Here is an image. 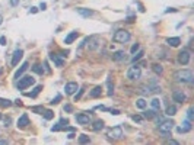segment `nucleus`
Segmentation results:
<instances>
[{
	"label": "nucleus",
	"mask_w": 194,
	"mask_h": 145,
	"mask_svg": "<svg viewBox=\"0 0 194 145\" xmlns=\"http://www.w3.org/2000/svg\"><path fill=\"white\" fill-rule=\"evenodd\" d=\"M174 78L180 83H193L194 74L191 70H180L174 74Z\"/></svg>",
	"instance_id": "obj_1"
},
{
	"label": "nucleus",
	"mask_w": 194,
	"mask_h": 145,
	"mask_svg": "<svg viewBox=\"0 0 194 145\" xmlns=\"http://www.w3.org/2000/svg\"><path fill=\"white\" fill-rule=\"evenodd\" d=\"M113 39L116 42H118V44H126V42H128L131 39V35H130V32H127L124 29H120V31H117L116 34H114Z\"/></svg>",
	"instance_id": "obj_2"
},
{
	"label": "nucleus",
	"mask_w": 194,
	"mask_h": 145,
	"mask_svg": "<svg viewBox=\"0 0 194 145\" xmlns=\"http://www.w3.org/2000/svg\"><path fill=\"white\" fill-rule=\"evenodd\" d=\"M174 120H162L159 125H158V128H159V132L160 134H163V135H169L171 134V131L174 129Z\"/></svg>",
	"instance_id": "obj_3"
},
{
	"label": "nucleus",
	"mask_w": 194,
	"mask_h": 145,
	"mask_svg": "<svg viewBox=\"0 0 194 145\" xmlns=\"http://www.w3.org/2000/svg\"><path fill=\"white\" fill-rule=\"evenodd\" d=\"M34 83H35V78H34L32 75H25V77H22V78L19 80V83H18V89H19V90H25L26 87L32 86Z\"/></svg>",
	"instance_id": "obj_4"
},
{
	"label": "nucleus",
	"mask_w": 194,
	"mask_h": 145,
	"mask_svg": "<svg viewBox=\"0 0 194 145\" xmlns=\"http://www.w3.org/2000/svg\"><path fill=\"white\" fill-rule=\"evenodd\" d=\"M140 77H142V70H140L139 65H133V67L128 68L127 78H130V80H139Z\"/></svg>",
	"instance_id": "obj_5"
},
{
	"label": "nucleus",
	"mask_w": 194,
	"mask_h": 145,
	"mask_svg": "<svg viewBox=\"0 0 194 145\" xmlns=\"http://www.w3.org/2000/svg\"><path fill=\"white\" fill-rule=\"evenodd\" d=\"M190 58H191V55H190V52H188L187 49H183V51L178 54V63L183 64V65H187V64L190 63Z\"/></svg>",
	"instance_id": "obj_6"
},
{
	"label": "nucleus",
	"mask_w": 194,
	"mask_h": 145,
	"mask_svg": "<svg viewBox=\"0 0 194 145\" xmlns=\"http://www.w3.org/2000/svg\"><path fill=\"white\" fill-rule=\"evenodd\" d=\"M108 137H110V138H116V139L123 138V129H121L120 126H116V128L110 129V132H108Z\"/></svg>",
	"instance_id": "obj_7"
},
{
	"label": "nucleus",
	"mask_w": 194,
	"mask_h": 145,
	"mask_svg": "<svg viewBox=\"0 0 194 145\" xmlns=\"http://www.w3.org/2000/svg\"><path fill=\"white\" fill-rule=\"evenodd\" d=\"M22 57H24V51H22V49H16V51L13 52V57H12V65H13V67L18 65L19 61L22 60Z\"/></svg>",
	"instance_id": "obj_8"
},
{
	"label": "nucleus",
	"mask_w": 194,
	"mask_h": 145,
	"mask_svg": "<svg viewBox=\"0 0 194 145\" xmlns=\"http://www.w3.org/2000/svg\"><path fill=\"white\" fill-rule=\"evenodd\" d=\"M78 83H75V81H72V83H67L66 86H64V92H66V94H73V93H76L78 92Z\"/></svg>",
	"instance_id": "obj_9"
},
{
	"label": "nucleus",
	"mask_w": 194,
	"mask_h": 145,
	"mask_svg": "<svg viewBox=\"0 0 194 145\" xmlns=\"http://www.w3.org/2000/svg\"><path fill=\"white\" fill-rule=\"evenodd\" d=\"M172 99H174L175 102H178V103H184V102H185V99H187V96H185L183 92L175 90V92L172 93Z\"/></svg>",
	"instance_id": "obj_10"
},
{
	"label": "nucleus",
	"mask_w": 194,
	"mask_h": 145,
	"mask_svg": "<svg viewBox=\"0 0 194 145\" xmlns=\"http://www.w3.org/2000/svg\"><path fill=\"white\" fill-rule=\"evenodd\" d=\"M67 125H69V120L63 118V119H60V120H58V123H57L56 126H53V129H51V131H53V132H57V131L66 129V128H67Z\"/></svg>",
	"instance_id": "obj_11"
},
{
	"label": "nucleus",
	"mask_w": 194,
	"mask_h": 145,
	"mask_svg": "<svg viewBox=\"0 0 194 145\" xmlns=\"http://www.w3.org/2000/svg\"><path fill=\"white\" fill-rule=\"evenodd\" d=\"M29 125V119H28V115L26 113H24L19 119H18V128H21V129H24V128H26Z\"/></svg>",
	"instance_id": "obj_12"
},
{
	"label": "nucleus",
	"mask_w": 194,
	"mask_h": 145,
	"mask_svg": "<svg viewBox=\"0 0 194 145\" xmlns=\"http://www.w3.org/2000/svg\"><path fill=\"white\" fill-rule=\"evenodd\" d=\"M76 120L80 125H88L91 122V116L86 113H79V115H76Z\"/></svg>",
	"instance_id": "obj_13"
},
{
	"label": "nucleus",
	"mask_w": 194,
	"mask_h": 145,
	"mask_svg": "<svg viewBox=\"0 0 194 145\" xmlns=\"http://www.w3.org/2000/svg\"><path fill=\"white\" fill-rule=\"evenodd\" d=\"M191 128H193V126H191V122H190V120H185V122L183 123V126H178V128H177V131H178L180 134H185V132H190Z\"/></svg>",
	"instance_id": "obj_14"
},
{
	"label": "nucleus",
	"mask_w": 194,
	"mask_h": 145,
	"mask_svg": "<svg viewBox=\"0 0 194 145\" xmlns=\"http://www.w3.org/2000/svg\"><path fill=\"white\" fill-rule=\"evenodd\" d=\"M50 60H51L57 67H63V65H64V61H63L61 58H58V55H56V54H53V52L50 54Z\"/></svg>",
	"instance_id": "obj_15"
},
{
	"label": "nucleus",
	"mask_w": 194,
	"mask_h": 145,
	"mask_svg": "<svg viewBox=\"0 0 194 145\" xmlns=\"http://www.w3.org/2000/svg\"><path fill=\"white\" fill-rule=\"evenodd\" d=\"M28 67H29V63H28V61H25V63L22 64V67H21V68H19L18 71L15 72V78H19V77H21V75H22L24 72L28 70Z\"/></svg>",
	"instance_id": "obj_16"
},
{
	"label": "nucleus",
	"mask_w": 194,
	"mask_h": 145,
	"mask_svg": "<svg viewBox=\"0 0 194 145\" xmlns=\"http://www.w3.org/2000/svg\"><path fill=\"white\" fill-rule=\"evenodd\" d=\"M101 94H102V87H101V86H96V87H95L93 90H91V93H89V96L93 97V99H95V97H99Z\"/></svg>",
	"instance_id": "obj_17"
},
{
	"label": "nucleus",
	"mask_w": 194,
	"mask_h": 145,
	"mask_svg": "<svg viewBox=\"0 0 194 145\" xmlns=\"http://www.w3.org/2000/svg\"><path fill=\"white\" fill-rule=\"evenodd\" d=\"M79 36V32H76V31H73V32H70L69 35L66 36V39H64V44H72L76 38Z\"/></svg>",
	"instance_id": "obj_18"
},
{
	"label": "nucleus",
	"mask_w": 194,
	"mask_h": 145,
	"mask_svg": "<svg viewBox=\"0 0 194 145\" xmlns=\"http://www.w3.org/2000/svg\"><path fill=\"white\" fill-rule=\"evenodd\" d=\"M113 60H114V61H118V63H120V61H124V60H126V52H124V51H117L116 54L113 55Z\"/></svg>",
	"instance_id": "obj_19"
},
{
	"label": "nucleus",
	"mask_w": 194,
	"mask_h": 145,
	"mask_svg": "<svg viewBox=\"0 0 194 145\" xmlns=\"http://www.w3.org/2000/svg\"><path fill=\"white\" fill-rule=\"evenodd\" d=\"M78 13H79V15H82L83 18H89V16H92V15H93V12H92V10H89V9H83V7H79Z\"/></svg>",
	"instance_id": "obj_20"
},
{
	"label": "nucleus",
	"mask_w": 194,
	"mask_h": 145,
	"mask_svg": "<svg viewBox=\"0 0 194 145\" xmlns=\"http://www.w3.org/2000/svg\"><path fill=\"white\" fill-rule=\"evenodd\" d=\"M166 44H168L169 46H178V45L181 44V39H180V38H168V39H166Z\"/></svg>",
	"instance_id": "obj_21"
},
{
	"label": "nucleus",
	"mask_w": 194,
	"mask_h": 145,
	"mask_svg": "<svg viewBox=\"0 0 194 145\" xmlns=\"http://www.w3.org/2000/svg\"><path fill=\"white\" fill-rule=\"evenodd\" d=\"M41 90H42V86H37V87L34 89V92H32V93H26V96H28V97H37Z\"/></svg>",
	"instance_id": "obj_22"
},
{
	"label": "nucleus",
	"mask_w": 194,
	"mask_h": 145,
	"mask_svg": "<svg viewBox=\"0 0 194 145\" xmlns=\"http://www.w3.org/2000/svg\"><path fill=\"white\" fill-rule=\"evenodd\" d=\"M150 106H152V109L153 110H159L160 109V102H159V99H152V102H150Z\"/></svg>",
	"instance_id": "obj_23"
},
{
	"label": "nucleus",
	"mask_w": 194,
	"mask_h": 145,
	"mask_svg": "<svg viewBox=\"0 0 194 145\" xmlns=\"http://www.w3.org/2000/svg\"><path fill=\"white\" fill-rule=\"evenodd\" d=\"M102 128H104V122H102V120H96V122L93 123V126H92L93 131H101Z\"/></svg>",
	"instance_id": "obj_24"
},
{
	"label": "nucleus",
	"mask_w": 194,
	"mask_h": 145,
	"mask_svg": "<svg viewBox=\"0 0 194 145\" xmlns=\"http://www.w3.org/2000/svg\"><path fill=\"white\" fill-rule=\"evenodd\" d=\"M156 110H153V109H150V110H148V112H145L143 113V118H146V119H152V118H155V113Z\"/></svg>",
	"instance_id": "obj_25"
},
{
	"label": "nucleus",
	"mask_w": 194,
	"mask_h": 145,
	"mask_svg": "<svg viewBox=\"0 0 194 145\" xmlns=\"http://www.w3.org/2000/svg\"><path fill=\"white\" fill-rule=\"evenodd\" d=\"M152 70L155 71V74H162V72H163V68H162L160 64H153V65H152Z\"/></svg>",
	"instance_id": "obj_26"
},
{
	"label": "nucleus",
	"mask_w": 194,
	"mask_h": 145,
	"mask_svg": "<svg viewBox=\"0 0 194 145\" xmlns=\"http://www.w3.org/2000/svg\"><path fill=\"white\" fill-rule=\"evenodd\" d=\"M146 105H148V103H146L145 99H139V100H136V106H137L139 109H145L146 108Z\"/></svg>",
	"instance_id": "obj_27"
},
{
	"label": "nucleus",
	"mask_w": 194,
	"mask_h": 145,
	"mask_svg": "<svg viewBox=\"0 0 194 145\" xmlns=\"http://www.w3.org/2000/svg\"><path fill=\"white\" fill-rule=\"evenodd\" d=\"M107 86H108V96H113V93H114V86H113V83H111V78L107 80Z\"/></svg>",
	"instance_id": "obj_28"
},
{
	"label": "nucleus",
	"mask_w": 194,
	"mask_h": 145,
	"mask_svg": "<svg viewBox=\"0 0 194 145\" xmlns=\"http://www.w3.org/2000/svg\"><path fill=\"white\" fill-rule=\"evenodd\" d=\"M89 141H91V138H89L88 135H85V134H82V135L79 137V142H80V144H88Z\"/></svg>",
	"instance_id": "obj_29"
},
{
	"label": "nucleus",
	"mask_w": 194,
	"mask_h": 145,
	"mask_svg": "<svg viewBox=\"0 0 194 145\" xmlns=\"http://www.w3.org/2000/svg\"><path fill=\"white\" fill-rule=\"evenodd\" d=\"M175 113H177V108L175 106H168L166 108V115L168 116H174Z\"/></svg>",
	"instance_id": "obj_30"
},
{
	"label": "nucleus",
	"mask_w": 194,
	"mask_h": 145,
	"mask_svg": "<svg viewBox=\"0 0 194 145\" xmlns=\"http://www.w3.org/2000/svg\"><path fill=\"white\" fill-rule=\"evenodd\" d=\"M44 118H45L47 120L53 119V118H54V112H53V110H44Z\"/></svg>",
	"instance_id": "obj_31"
},
{
	"label": "nucleus",
	"mask_w": 194,
	"mask_h": 145,
	"mask_svg": "<svg viewBox=\"0 0 194 145\" xmlns=\"http://www.w3.org/2000/svg\"><path fill=\"white\" fill-rule=\"evenodd\" d=\"M89 41H91V42H92V44H91V46H89V48H91V49H95V48H96V46H98V42H99V41H98V38H92V39H91V38H89Z\"/></svg>",
	"instance_id": "obj_32"
},
{
	"label": "nucleus",
	"mask_w": 194,
	"mask_h": 145,
	"mask_svg": "<svg viewBox=\"0 0 194 145\" xmlns=\"http://www.w3.org/2000/svg\"><path fill=\"white\" fill-rule=\"evenodd\" d=\"M143 55H145V52H143V51H137V54L133 57V60H131V61H133V63H136V61H139Z\"/></svg>",
	"instance_id": "obj_33"
},
{
	"label": "nucleus",
	"mask_w": 194,
	"mask_h": 145,
	"mask_svg": "<svg viewBox=\"0 0 194 145\" xmlns=\"http://www.w3.org/2000/svg\"><path fill=\"white\" fill-rule=\"evenodd\" d=\"M10 105H12L10 100H7V99H0V106H3V108H9Z\"/></svg>",
	"instance_id": "obj_34"
},
{
	"label": "nucleus",
	"mask_w": 194,
	"mask_h": 145,
	"mask_svg": "<svg viewBox=\"0 0 194 145\" xmlns=\"http://www.w3.org/2000/svg\"><path fill=\"white\" fill-rule=\"evenodd\" d=\"M32 70L37 72V74H44V68H42V67H41L39 64H35V65L32 67Z\"/></svg>",
	"instance_id": "obj_35"
},
{
	"label": "nucleus",
	"mask_w": 194,
	"mask_h": 145,
	"mask_svg": "<svg viewBox=\"0 0 194 145\" xmlns=\"http://www.w3.org/2000/svg\"><path fill=\"white\" fill-rule=\"evenodd\" d=\"M31 110H32L34 113H42V112H44V108H42V106H34V108H31Z\"/></svg>",
	"instance_id": "obj_36"
},
{
	"label": "nucleus",
	"mask_w": 194,
	"mask_h": 145,
	"mask_svg": "<svg viewBox=\"0 0 194 145\" xmlns=\"http://www.w3.org/2000/svg\"><path fill=\"white\" fill-rule=\"evenodd\" d=\"M187 118H188V120H191V119L194 118V109L193 108L188 109V112H187Z\"/></svg>",
	"instance_id": "obj_37"
},
{
	"label": "nucleus",
	"mask_w": 194,
	"mask_h": 145,
	"mask_svg": "<svg viewBox=\"0 0 194 145\" xmlns=\"http://www.w3.org/2000/svg\"><path fill=\"white\" fill-rule=\"evenodd\" d=\"M139 48H140V45H139V44H134V45L131 46V49H130V51H131V54H136V52L139 51Z\"/></svg>",
	"instance_id": "obj_38"
},
{
	"label": "nucleus",
	"mask_w": 194,
	"mask_h": 145,
	"mask_svg": "<svg viewBox=\"0 0 194 145\" xmlns=\"http://www.w3.org/2000/svg\"><path fill=\"white\" fill-rule=\"evenodd\" d=\"M60 100H61V96H60V94H57V96H56V99H53L51 105H57V103H58Z\"/></svg>",
	"instance_id": "obj_39"
},
{
	"label": "nucleus",
	"mask_w": 194,
	"mask_h": 145,
	"mask_svg": "<svg viewBox=\"0 0 194 145\" xmlns=\"http://www.w3.org/2000/svg\"><path fill=\"white\" fill-rule=\"evenodd\" d=\"M83 92H85V90H79V93H78V94H76V96H75V100H76V102H78L79 99L82 97V94H83Z\"/></svg>",
	"instance_id": "obj_40"
},
{
	"label": "nucleus",
	"mask_w": 194,
	"mask_h": 145,
	"mask_svg": "<svg viewBox=\"0 0 194 145\" xmlns=\"http://www.w3.org/2000/svg\"><path fill=\"white\" fill-rule=\"evenodd\" d=\"M72 110H73L72 105H66V106H64V112H72Z\"/></svg>",
	"instance_id": "obj_41"
},
{
	"label": "nucleus",
	"mask_w": 194,
	"mask_h": 145,
	"mask_svg": "<svg viewBox=\"0 0 194 145\" xmlns=\"http://www.w3.org/2000/svg\"><path fill=\"white\" fill-rule=\"evenodd\" d=\"M0 45H6V38L4 36H0Z\"/></svg>",
	"instance_id": "obj_42"
},
{
	"label": "nucleus",
	"mask_w": 194,
	"mask_h": 145,
	"mask_svg": "<svg viewBox=\"0 0 194 145\" xmlns=\"http://www.w3.org/2000/svg\"><path fill=\"white\" fill-rule=\"evenodd\" d=\"M133 120H136V122H140V120H142V118H140V116H137V115H134V116H133Z\"/></svg>",
	"instance_id": "obj_43"
},
{
	"label": "nucleus",
	"mask_w": 194,
	"mask_h": 145,
	"mask_svg": "<svg viewBox=\"0 0 194 145\" xmlns=\"http://www.w3.org/2000/svg\"><path fill=\"white\" fill-rule=\"evenodd\" d=\"M60 55H61V57H67V55H69V51H61Z\"/></svg>",
	"instance_id": "obj_44"
},
{
	"label": "nucleus",
	"mask_w": 194,
	"mask_h": 145,
	"mask_svg": "<svg viewBox=\"0 0 194 145\" xmlns=\"http://www.w3.org/2000/svg\"><path fill=\"white\" fill-rule=\"evenodd\" d=\"M168 144H169V145H171V144H172V145H178V142H177L175 139H169V141H168Z\"/></svg>",
	"instance_id": "obj_45"
},
{
	"label": "nucleus",
	"mask_w": 194,
	"mask_h": 145,
	"mask_svg": "<svg viewBox=\"0 0 194 145\" xmlns=\"http://www.w3.org/2000/svg\"><path fill=\"white\" fill-rule=\"evenodd\" d=\"M111 113H113V115H120V110H117V109H111Z\"/></svg>",
	"instance_id": "obj_46"
},
{
	"label": "nucleus",
	"mask_w": 194,
	"mask_h": 145,
	"mask_svg": "<svg viewBox=\"0 0 194 145\" xmlns=\"http://www.w3.org/2000/svg\"><path fill=\"white\" fill-rule=\"evenodd\" d=\"M45 7H47L45 3H41V4H39V9H41V10H45Z\"/></svg>",
	"instance_id": "obj_47"
},
{
	"label": "nucleus",
	"mask_w": 194,
	"mask_h": 145,
	"mask_svg": "<svg viewBox=\"0 0 194 145\" xmlns=\"http://www.w3.org/2000/svg\"><path fill=\"white\" fill-rule=\"evenodd\" d=\"M18 3H19V0H10V4H12V6H16Z\"/></svg>",
	"instance_id": "obj_48"
},
{
	"label": "nucleus",
	"mask_w": 194,
	"mask_h": 145,
	"mask_svg": "<svg viewBox=\"0 0 194 145\" xmlns=\"http://www.w3.org/2000/svg\"><path fill=\"white\" fill-rule=\"evenodd\" d=\"M29 12H31V13H37V12H38V9H37V7H31V10H29Z\"/></svg>",
	"instance_id": "obj_49"
},
{
	"label": "nucleus",
	"mask_w": 194,
	"mask_h": 145,
	"mask_svg": "<svg viewBox=\"0 0 194 145\" xmlns=\"http://www.w3.org/2000/svg\"><path fill=\"white\" fill-rule=\"evenodd\" d=\"M10 122H12V120H10V118H7V119L4 120V123H6V126H9V123H10Z\"/></svg>",
	"instance_id": "obj_50"
},
{
	"label": "nucleus",
	"mask_w": 194,
	"mask_h": 145,
	"mask_svg": "<svg viewBox=\"0 0 194 145\" xmlns=\"http://www.w3.org/2000/svg\"><path fill=\"white\" fill-rule=\"evenodd\" d=\"M4 144H7V141L6 139H0V145H4Z\"/></svg>",
	"instance_id": "obj_51"
},
{
	"label": "nucleus",
	"mask_w": 194,
	"mask_h": 145,
	"mask_svg": "<svg viewBox=\"0 0 194 145\" xmlns=\"http://www.w3.org/2000/svg\"><path fill=\"white\" fill-rule=\"evenodd\" d=\"M165 12H166V13H169V12H175V9H166Z\"/></svg>",
	"instance_id": "obj_52"
},
{
	"label": "nucleus",
	"mask_w": 194,
	"mask_h": 145,
	"mask_svg": "<svg viewBox=\"0 0 194 145\" xmlns=\"http://www.w3.org/2000/svg\"><path fill=\"white\" fill-rule=\"evenodd\" d=\"M1 22H3V16L0 15V25H1Z\"/></svg>",
	"instance_id": "obj_53"
},
{
	"label": "nucleus",
	"mask_w": 194,
	"mask_h": 145,
	"mask_svg": "<svg viewBox=\"0 0 194 145\" xmlns=\"http://www.w3.org/2000/svg\"><path fill=\"white\" fill-rule=\"evenodd\" d=\"M0 119H1V115H0Z\"/></svg>",
	"instance_id": "obj_54"
}]
</instances>
